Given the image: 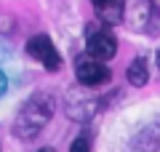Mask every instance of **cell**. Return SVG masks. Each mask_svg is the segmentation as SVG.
I'll list each match as a JSON object with an SVG mask.
<instances>
[{
  "label": "cell",
  "mask_w": 160,
  "mask_h": 152,
  "mask_svg": "<svg viewBox=\"0 0 160 152\" xmlns=\"http://www.w3.org/2000/svg\"><path fill=\"white\" fill-rule=\"evenodd\" d=\"M53 96L51 94H35L32 99L19 109L16 120H13V134L19 139H35L40 131L48 125L53 118Z\"/></svg>",
  "instance_id": "6da1fadb"
},
{
  "label": "cell",
  "mask_w": 160,
  "mask_h": 152,
  "mask_svg": "<svg viewBox=\"0 0 160 152\" xmlns=\"http://www.w3.org/2000/svg\"><path fill=\"white\" fill-rule=\"evenodd\" d=\"M27 53L32 59H38V62L46 69H51V72H56V69L62 67V56H59L56 45L51 43L48 35H35V38L27 43Z\"/></svg>",
  "instance_id": "7a4b0ae2"
},
{
  "label": "cell",
  "mask_w": 160,
  "mask_h": 152,
  "mask_svg": "<svg viewBox=\"0 0 160 152\" xmlns=\"http://www.w3.org/2000/svg\"><path fill=\"white\" fill-rule=\"evenodd\" d=\"M75 72H78V80H80V85H88V88L104 85L109 78H112V72H109V69L104 67L102 62H93V59H88V56L78 62Z\"/></svg>",
  "instance_id": "3957f363"
},
{
  "label": "cell",
  "mask_w": 160,
  "mask_h": 152,
  "mask_svg": "<svg viewBox=\"0 0 160 152\" xmlns=\"http://www.w3.org/2000/svg\"><path fill=\"white\" fill-rule=\"evenodd\" d=\"M118 53V40L109 32H93L88 35V59L93 62H109V59Z\"/></svg>",
  "instance_id": "277c9868"
},
{
  "label": "cell",
  "mask_w": 160,
  "mask_h": 152,
  "mask_svg": "<svg viewBox=\"0 0 160 152\" xmlns=\"http://www.w3.org/2000/svg\"><path fill=\"white\" fill-rule=\"evenodd\" d=\"M96 13L104 24H120L123 16H126V3L123 0H107V3H102L96 8Z\"/></svg>",
  "instance_id": "5b68a950"
},
{
  "label": "cell",
  "mask_w": 160,
  "mask_h": 152,
  "mask_svg": "<svg viewBox=\"0 0 160 152\" xmlns=\"http://www.w3.org/2000/svg\"><path fill=\"white\" fill-rule=\"evenodd\" d=\"M126 78H128V83H131V85H136V88L147 85V80H149L147 62H144V59H133V62L128 64V69H126Z\"/></svg>",
  "instance_id": "8992f818"
},
{
  "label": "cell",
  "mask_w": 160,
  "mask_h": 152,
  "mask_svg": "<svg viewBox=\"0 0 160 152\" xmlns=\"http://www.w3.org/2000/svg\"><path fill=\"white\" fill-rule=\"evenodd\" d=\"M69 152H91V147H88V139H75V144L69 147Z\"/></svg>",
  "instance_id": "52a82bcc"
},
{
  "label": "cell",
  "mask_w": 160,
  "mask_h": 152,
  "mask_svg": "<svg viewBox=\"0 0 160 152\" xmlns=\"http://www.w3.org/2000/svg\"><path fill=\"white\" fill-rule=\"evenodd\" d=\"M6 91H8V78L3 75V69H0V96L6 94Z\"/></svg>",
  "instance_id": "ba28073f"
},
{
  "label": "cell",
  "mask_w": 160,
  "mask_h": 152,
  "mask_svg": "<svg viewBox=\"0 0 160 152\" xmlns=\"http://www.w3.org/2000/svg\"><path fill=\"white\" fill-rule=\"evenodd\" d=\"M91 3H93V6L99 8V6H102V3H107V0H91Z\"/></svg>",
  "instance_id": "9c48e42d"
},
{
  "label": "cell",
  "mask_w": 160,
  "mask_h": 152,
  "mask_svg": "<svg viewBox=\"0 0 160 152\" xmlns=\"http://www.w3.org/2000/svg\"><path fill=\"white\" fill-rule=\"evenodd\" d=\"M40 152H53V149H51V147H46V149H40Z\"/></svg>",
  "instance_id": "30bf717a"
},
{
  "label": "cell",
  "mask_w": 160,
  "mask_h": 152,
  "mask_svg": "<svg viewBox=\"0 0 160 152\" xmlns=\"http://www.w3.org/2000/svg\"><path fill=\"white\" fill-rule=\"evenodd\" d=\"M158 67H160V51H158Z\"/></svg>",
  "instance_id": "8fae6325"
}]
</instances>
